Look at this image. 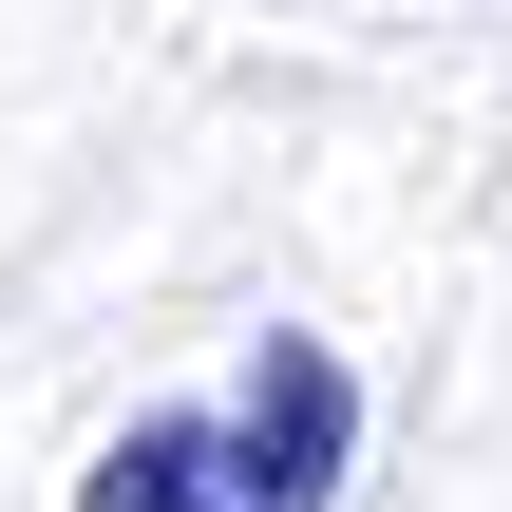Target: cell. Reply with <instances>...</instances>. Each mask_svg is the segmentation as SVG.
Listing matches in <instances>:
<instances>
[{"instance_id": "cell-1", "label": "cell", "mask_w": 512, "mask_h": 512, "mask_svg": "<svg viewBox=\"0 0 512 512\" xmlns=\"http://www.w3.org/2000/svg\"><path fill=\"white\" fill-rule=\"evenodd\" d=\"M342 456H361V380H342V342L266 323L228 399L133 418V437L76 475V512H342Z\"/></svg>"}]
</instances>
